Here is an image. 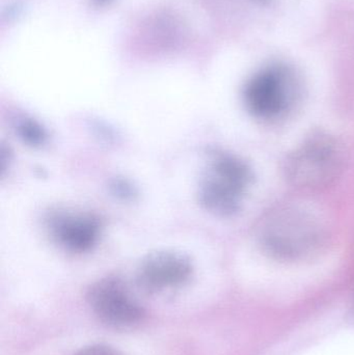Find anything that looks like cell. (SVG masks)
Listing matches in <instances>:
<instances>
[{"label":"cell","mask_w":354,"mask_h":355,"mask_svg":"<svg viewBox=\"0 0 354 355\" xmlns=\"http://www.w3.org/2000/svg\"><path fill=\"white\" fill-rule=\"evenodd\" d=\"M191 259L175 250H158L143 259L137 269V284L149 293L182 287L193 277Z\"/></svg>","instance_id":"7"},{"label":"cell","mask_w":354,"mask_h":355,"mask_svg":"<svg viewBox=\"0 0 354 355\" xmlns=\"http://www.w3.org/2000/svg\"><path fill=\"white\" fill-rule=\"evenodd\" d=\"M108 0H99V2H101V3H104V2H107Z\"/></svg>","instance_id":"12"},{"label":"cell","mask_w":354,"mask_h":355,"mask_svg":"<svg viewBox=\"0 0 354 355\" xmlns=\"http://www.w3.org/2000/svg\"><path fill=\"white\" fill-rule=\"evenodd\" d=\"M75 355H124L120 350L105 344H94L79 350Z\"/></svg>","instance_id":"9"},{"label":"cell","mask_w":354,"mask_h":355,"mask_svg":"<svg viewBox=\"0 0 354 355\" xmlns=\"http://www.w3.org/2000/svg\"><path fill=\"white\" fill-rule=\"evenodd\" d=\"M301 96L297 73L285 64H272L256 73L245 87L247 112L262 122H278L294 110Z\"/></svg>","instance_id":"4"},{"label":"cell","mask_w":354,"mask_h":355,"mask_svg":"<svg viewBox=\"0 0 354 355\" xmlns=\"http://www.w3.org/2000/svg\"><path fill=\"white\" fill-rule=\"evenodd\" d=\"M87 302L97 318L112 329L126 331L145 320V309L116 277H104L94 283L87 291Z\"/></svg>","instance_id":"5"},{"label":"cell","mask_w":354,"mask_h":355,"mask_svg":"<svg viewBox=\"0 0 354 355\" xmlns=\"http://www.w3.org/2000/svg\"><path fill=\"white\" fill-rule=\"evenodd\" d=\"M253 1L260 4V6H269L274 0H253Z\"/></svg>","instance_id":"11"},{"label":"cell","mask_w":354,"mask_h":355,"mask_svg":"<svg viewBox=\"0 0 354 355\" xmlns=\"http://www.w3.org/2000/svg\"><path fill=\"white\" fill-rule=\"evenodd\" d=\"M348 317L351 324L354 325V298L353 300V304H351V310H349Z\"/></svg>","instance_id":"10"},{"label":"cell","mask_w":354,"mask_h":355,"mask_svg":"<svg viewBox=\"0 0 354 355\" xmlns=\"http://www.w3.org/2000/svg\"><path fill=\"white\" fill-rule=\"evenodd\" d=\"M45 225L54 243L74 254L93 250L101 235V223L95 215L68 209L50 211Z\"/></svg>","instance_id":"6"},{"label":"cell","mask_w":354,"mask_h":355,"mask_svg":"<svg viewBox=\"0 0 354 355\" xmlns=\"http://www.w3.org/2000/svg\"><path fill=\"white\" fill-rule=\"evenodd\" d=\"M346 162V150L337 137L316 132L289 154L285 175L297 187L319 189L334 183L342 175Z\"/></svg>","instance_id":"2"},{"label":"cell","mask_w":354,"mask_h":355,"mask_svg":"<svg viewBox=\"0 0 354 355\" xmlns=\"http://www.w3.org/2000/svg\"><path fill=\"white\" fill-rule=\"evenodd\" d=\"M254 181L251 168L234 154L215 151L200 186V202L218 216H231L241 205Z\"/></svg>","instance_id":"3"},{"label":"cell","mask_w":354,"mask_h":355,"mask_svg":"<svg viewBox=\"0 0 354 355\" xmlns=\"http://www.w3.org/2000/svg\"><path fill=\"white\" fill-rule=\"evenodd\" d=\"M16 131L19 137L31 147H41L47 141L45 128L33 119L22 118L17 121Z\"/></svg>","instance_id":"8"},{"label":"cell","mask_w":354,"mask_h":355,"mask_svg":"<svg viewBox=\"0 0 354 355\" xmlns=\"http://www.w3.org/2000/svg\"><path fill=\"white\" fill-rule=\"evenodd\" d=\"M258 245L274 260L297 262L318 252L326 237L324 221L309 207L283 205L258 223Z\"/></svg>","instance_id":"1"}]
</instances>
